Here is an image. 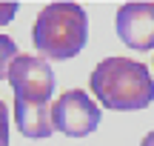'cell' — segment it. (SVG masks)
Masks as SVG:
<instances>
[{
  "mask_svg": "<svg viewBox=\"0 0 154 146\" xmlns=\"http://www.w3.org/2000/svg\"><path fill=\"white\" fill-rule=\"evenodd\" d=\"M140 146H154V129L149 132V135H146L143 138V143H140Z\"/></svg>",
  "mask_w": 154,
  "mask_h": 146,
  "instance_id": "9",
  "label": "cell"
},
{
  "mask_svg": "<svg viewBox=\"0 0 154 146\" xmlns=\"http://www.w3.org/2000/svg\"><path fill=\"white\" fill-rule=\"evenodd\" d=\"M9 143V112H6V103L0 100V146Z\"/></svg>",
  "mask_w": 154,
  "mask_h": 146,
  "instance_id": "7",
  "label": "cell"
},
{
  "mask_svg": "<svg viewBox=\"0 0 154 146\" xmlns=\"http://www.w3.org/2000/svg\"><path fill=\"white\" fill-rule=\"evenodd\" d=\"M117 34L128 49H154V3H126L117 9Z\"/></svg>",
  "mask_w": 154,
  "mask_h": 146,
  "instance_id": "5",
  "label": "cell"
},
{
  "mask_svg": "<svg viewBox=\"0 0 154 146\" xmlns=\"http://www.w3.org/2000/svg\"><path fill=\"white\" fill-rule=\"evenodd\" d=\"M20 55L14 46V40L9 37V34H0V80L9 75V66L14 63V57Z\"/></svg>",
  "mask_w": 154,
  "mask_h": 146,
  "instance_id": "6",
  "label": "cell"
},
{
  "mask_svg": "<svg viewBox=\"0 0 154 146\" xmlns=\"http://www.w3.org/2000/svg\"><path fill=\"white\" fill-rule=\"evenodd\" d=\"M14 14H17V3H3L0 0V26H6Z\"/></svg>",
  "mask_w": 154,
  "mask_h": 146,
  "instance_id": "8",
  "label": "cell"
},
{
  "mask_svg": "<svg viewBox=\"0 0 154 146\" xmlns=\"http://www.w3.org/2000/svg\"><path fill=\"white\" fill-rule=\"evenodd\" d=\"M91 92L106 109L134 112L154 100V80L149 69L131 57H106L91 72Z\"/></svg>",
  "mask_w": 154,
  "mask_h": 146,
  "instance_id": "2",
  "label": "cell"
},
{
  "mask_svg": "<svg viewBox=\"0 0 154 146\" xmlns=\"http://www.w3.org/2000/svg\"><path fill=\"white\" fill-rule=\"evenodd\" d=\"M88 37V14L77 3H49L32 29L34 49L46 60H69L80 55Z\"/></svg>",
  "mask_w": 154,
  "mask_h": 146,
  "instance_id": "3",
  "label": "cell"
},
{
  "mask_svg": "<svg viewBox=\"0 0 154 146\" xmlns=\"http://www.w3.org/2000/svg\"><path fill=\"white\" fill-rule=\"evenodd\" d=\"M6 78H9V86L14 89L17 129L26 138H49L54 132V120H51L54 72L49 60L37 55H17Z\"/></svg>",
  "mask_w": 154,
  "mask_h": 146,
  "instance_id": "1",
  "label": "cell"
},
{
  "mask_svg": "<svg viewBox=\"0 0 154 146\" xmlns=\"http://www.w3.org/2000/svg\"><path fill=\"white\" fill-rule=\"evenodd\" d=\"M51 120H54V129L63 132L69 138H86L97 129L100 123V109L86 92L80 89H69L51 106Z\"/></svg>",
  "mask_w": 154,
  "mask_h": 146,
  "instance_id": "4",
  "label": "cell"
}]
</instances>
